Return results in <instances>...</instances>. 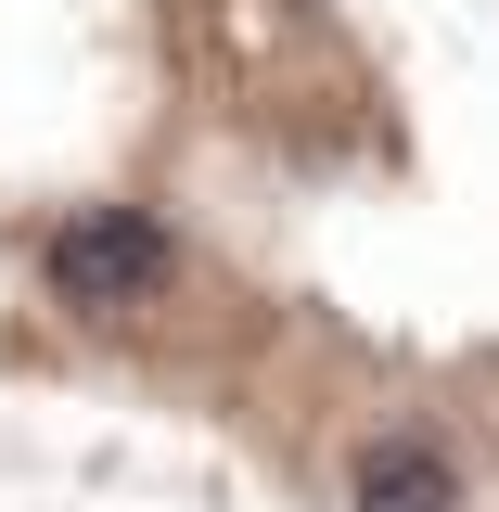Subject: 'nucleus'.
<instances>
[{
	"instance_id": "nucleus-1",
	"label": "nucleus",
	"mask_w": 499,
	"mask_h": 512,
	"mask_svg": "<svg viewBox=\"0 0 499 512\" xmlns=\"http://www.w3.org/2000/svg\"><path fill=\"white\" fill-rule=\"evenodd\" d=\"M39 269H52V308L116 320V308H141L167 282V218L154 205H77L52 244H39Z\"/></svg>"
},
{
	"instance_id": "nucleus-2",
	"label": "nucleus",
	"mask_w": 499,
	"mask_h": 512,
	"mask_svg": "<svg viewBox=\"0 0 499 512\" xmlns=\"http://www.w3.org/2000/svg\"><path fill=\"white\" fill-rule=\"evenodd\" d=\"M359 512H461L448 448L436 436H372V448H359Z\"/></svg>"
}]
</instances>
